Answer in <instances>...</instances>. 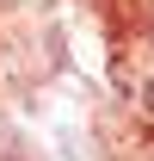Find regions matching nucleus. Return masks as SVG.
<instances>
[{"label":"nucleus","instance_id":"f257e3e1","mask_svg":"<svg viewBox=\"0 0 154 161\" xmlns=\"http://www.w3.org/2000/svg\"><path fill=\"white\" fill-rule=\"evenodd\" d=\"M136 99H142V118H148V124H154V75H148V80H142V93H136Z\"/></svg>","mask_w":154,"mask_h":161}]
</instances>
